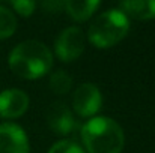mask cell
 <instances>
[{"mask_svg": "<svg viewBox=\"0 0 155 153\" xmlns=\"http://www.w3.org/2000/svg\"><path fill=\"white\" fill-rule=\"evenodd\" d=\"M8 62L14 74L27 80H36L51 69L53 53L45 44L29 39L20 42L11 51Z\"/></svg>", "mask_w": 155, "mask_h": 153, "instance_id": "1", "label": "cell"}, {"mask_svg": "<svg viewBox=\"0 0 155 153\" xmlns=\"http://www.w3.org/2000/svg\"><path fill=\"white\" fill-rule=\"evenodd\" d=\"M80 134L87 153H120L124 149V131L110 117H92Z\"/></svg>", "mask_w": 155, "mask_h": 153, "instance_id": "2", "label": "cell"}, {"mask_svg": "<svg viewBox=\"0 0 155 153\" xmlns=\"http://www.w3.org/2000/svg\"><path fill=\"white\" fill-rule=\"evenodd\" d=\"M130 20L120 9H108L98 15L87 30L89 41L98 48H108L125 38Z\"/></svg>", "mask_w": 155, "mask_h": 153, "instance_id": "3", "label": "cell"}, {"mask_svg": "<svg viewBox=\"0 0 155 153\" xmlns=\"http://www.w3.org/2000/svg\"><path fill=\"white\" fill-rule=\"evenodd\" d=\"M56 56L62 62H72L84 51V33L80 27H66L54 41Z\"/></svg>", "mask_w": 155, "mask_h": 153, "instance_id": "4", "label": "cell"}, {"mask_svg": "<svg viewBox=\"0 0 155 153\" xmlns=\"http://www.w3.org/2000/svg\"><path fill=\"white\" fill-rule=\"evenodd\" d=\"M103 98L100 89L92 83H83L72 96V108L81 117H92L101 108Z\"/></svg>", "mask_w": 155, "mask_h": 153, "instance_id": "5", "label": "cell"}, {"mask_svg": "<svg viewBox=\"0 0 155 153\" xmlns=\"http://www.w3.org/2000/svg\"><path fill=\"white\" fill-rule=\"evenodd\" d=\"M30 144L24 129L15 123L0 125V153H29Z\"/></svg>", "mask_w": 155, "mask_h": 153, "instance_id": "6", "label": "cell"}, {"mask_svg": "<svg viewBox=\"0 0 155 153\" xmlns=\"http://www.w3.org/2000/svg\"><path fill=\"white\" fill-rule=\"evenodd\" d=\"M47 122H48V126L51 128L53 132L57 135H62V137L72 134L74 129L77 128V122H75L72 111L63 102H56L48 108Z\"/></svg>", "mask_w": 155, "mask_h": 153, "instance_id": "7", "label": "cell"}, {"mask_svg": "<svg viewBox=\"0 0 155 153\" xmlns=\"http://www.w3.org/2000/svg\"><path fill=\"white\" fill-rule=\"evenodd\" d=\"M29 108V96L20 89H8L0 93V117L17 119Z\"/></svg>", "mask_w": 155, "mask_h": 153, "instance_id": "8", "label": "cell"}, {"mask_svg": "<svg viewBox=\"0 0 155 153\" xmlns=\"http://www.w3.org/2000/svg\"><path fill=\"white\" fill-rule=\"evenodd\" d=\"M127 17L137 20H151L155 18V0H128L122 2L119 8Z\"/></svg>", "mask_w": 155, "mask_h": 153, "instance_id": "9", "label": "cell"}, {"mask_svg": "<svg viewBox=\"0 0 155 153\" xmlns=\"http://www.w3.org/2000/svg\"><path fill=\"white\" fill-rule=\"evenodd\" d=\"M98 6H100L98 0H84V2L68 0V2H65L63 9L75 21H84L98 9Z\"/></svg>", "mask_w": 155, "mask_h": 153, "instance_id": "10", "label": "cell"}, {"mask_svg": "<svg viewBox=\"0 0 155 153\" xmlns=\"http://www.w3.org/2000/svg\"><path fill=\"white\" fill-rule=\"evenodd\" d=\"M72 87V78L63 69H57L50 77V89L57 95H65Z\"/></svg>", "mask_w": 155, "mask_h": 153, "instance_id": "11", "label": "cell"}, {"mask_svg": "<svg viewBox=\"0 0 155 153\" xmlns=\"http://www.w3.org/2000/svg\"><path fill=\"white\" fill-rule=\"evenodd\" d=\"M17 30L15 15L5 6H0V39H6Z\"/></svg>", "mask_w": 155, "mask_h": 153, "instance_id": "12", "label": "cell"}, {"mask_svg": "<svg viewBox=\"0 0 155 153\" xmlns=\"http://www.w3.org/2000/svg\"><path fill=\"white\" fill-rule=\"evenodd\" d=\"M48 153H86L78 144H75L74 141L69 140H62L57 141L51 146V149L48 150Z\"/></svg>", "mask_w": 155, "mask_h": 153, "instance_id": "13", "label": "cell"}, {"mask_svg": "<svg viewBox=\"0 0 155 153\" xmlns=\"http://www.w3.org/2000/svg\"><path fill=\"white\" fill-rule=\"evenodd\" d=\"M12 8L23 17H29L33 14L35 8H36V3L35 2H29V0H15L11 3Z\"/></svg>", "mask_w": 155, "mask_h": 153, "instance_id": "14", "label": "cell"}]
</instances>
